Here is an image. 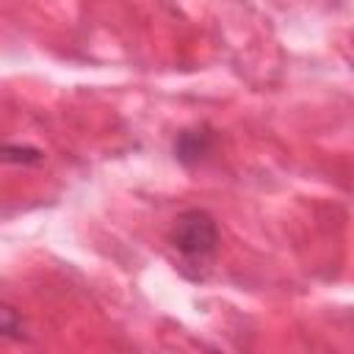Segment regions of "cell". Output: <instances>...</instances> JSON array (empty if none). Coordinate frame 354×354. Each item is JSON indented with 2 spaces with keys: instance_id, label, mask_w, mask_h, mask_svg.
<instances>
[{
  "instance_id": "obj_1",
  "label": "cell",
  "mask_w": 354,
  "mask_h": 354,
  "mask_svg": "<svg viewBox=\"0 0 354 354\" xmlns=\"http://www.w3.org/2000/svg\"><path fill=\"white\" fill-rule=\"evenodd\" d=\"M169 243L183 260H188L194 266H202L218 249V227H216V221H213V216L207 210L191 207V210L180 213L171 221Z\"/></svg>"
},
{
  "instance_id": "obj_2",
  "label": "cell",
  "mask_w": 354,
  "mask_h": 354,
  "mask_svg": "<svg viewBox=\"0 0 354 354\" xmlns=\"http://www.w3.org/2000/svg\"><path fill=\"white\" fill-rule=\"evenodd\" d=\"M213 147V133L207 130H183L174 141V158L180 163H196L202 160Z\"/></svg>"
},
{
  "instance_id": "obj_3",
  "label": "cell",
  "mask_w": 354,
  "mask_h": 354,
  "mask_svg": "<svg viewBox=\"0 0 354 354\" xmlns=\"http://www.w3.org/2000/svg\"><path fill=\"white\" fill-rule=\"evenodd\" d=\"M0 337H11V340L28 337L22 315L14 307H8V304H0Z\"/></svg>"
},
{
  "instance_id": "obj_4",
  "label": "cell",
  "mask_w": 354,
  "mask_h": 354,
  "mask_svg": "<svg viewBox=\"0 0 354 354\" xmlns=\"http://www.w3.org/2000/svg\"><path fill=\"white\" fill-rule=\"evenodd\" d=\"M41 158H44L41 149L19 147V144H0V163H39Z\"/></svg>"
}]
</instances>
